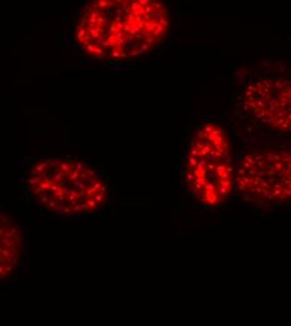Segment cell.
<instances>
[{
  "label": "cell",
  "mask_w": 291,
  "mask_h": 326,
  "mask_svg": "<svg viewBox=\"0 0 291 326\" xmlns=\"http://www.w3.org/2000/svg\"><path fill=\"white\" fill-rule=\"evenodd\" d=\"M236 191L256 204L291 199V148L269 146L246 153L236 166Z\"/></svg>",
  "instance_id": "277c9868"
},
{
  "label": "cell",
  "mask_w": 291,
  "mask_h": 326,
  "mask_svg": "<svg viewBox=\"0 0 291 326\" xmlns=\"http://www.w3.org/2000/svg\"><path fill=\"white\" fill-rule=\"evenodd\" d=\"M244 111L260 126L277 133L291 132V79L279 74H259L241 90Z\"/></svg>",
  "instance_id": "5b68a950"
},
{
  "label": "cell",
  "mask_w": 291,
  "mask_h": 326,
  "mask_svg": "<svg viewBox=\"0 0 291 326\" xmlns=\"http://www.w3.org/2000/svg\"><path fill=\"white\" fill-rule=\"evenodd\" d=\"M23 231L13 216L1 212L0 221V277L8 279L20 262L23 255Z\"/></svg>",
  "instance_id": "8992f818"
},
{
  "label": "cell",
  "mask_w": 291,
  "mask_h": 326,
  "mask_svg": "<svg viewBox=\"0 0 291 326\" xmlns=\"http://www.w3.org/2000/svg\"><path fill=\"white\" fill-rule=\"evenodd\" d=\"M169 24L164 0H87L77 13L70 40L92 58L122 62L154 49Z\"/></svg>",
  "instance_id": "6da1fadb"
},
{
  "label": "cell",
  "mask_w": 291,
  "mask_h": 326,
  "mask_svg": "<svg viewBox=\"0 0 291 326\" xmlns=\"http://www.w3.org/2000/svg\"><path fill=\"white\" fill-rule=\"evenodd\" d=\"M182 178L187 192L205 206L217 207L232 195L236 166L224 127L215 122L198 127L186 148Z\"/></svg>",
  "instance_id": "3957f363"
},
{
  "label": "cell",
  "mask_w": 291,
  "mask_h": 326,
  "mask_svg": "<svg viewBox=\"0 0 291 326\" xmlns=\"http://www.w3.org/2000/svg\"><path fill=\"white\" fill-rule=\"evenodd\" d=\"M25 187L45 211L62 216H89L109 201V186L89 162L72 157H47L25 173Z\"/></svg>",
  "instance_id": "7a4b0ae2"
}]
</instances>
